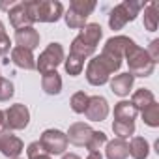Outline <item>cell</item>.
Here are the masks:
<instances>
[{"instance_id":"obj_35","label":"cell","mask_w":159,"mask_h":159,"mask_svg":"<svg viewBox=\"0 0 159 159\" xmlns=\"http://www.w3.org/2000/svg\"><path fill=\"white\" fill-rule=\"evenodd\" d=\"M34 159H51V157H49L47 153H39V155H36Z\"/></svg>"},{"instance_id":"obj_22","label":"cell","mask_w":159,"mask_h":159,"mask_svg":"<svg viewBox=\"0 0 159 159\" xmlns=\"http://www.w3.org/2000/svg\"><path fill=\"white\" fill-rule=\"evenodd\" d=\"M153 101H155L153 94H152L150 90H146V88H140V90H137V92L133 94L131 105H133L137 111H142V109H146L148 105H152Z\"/></svg>"},{"instance_id":"obj_12","label":"cell","mask_w":159,"mask_h":159,"mask_svg":"<svg viewBox=\"0 0 159 159\" xmlns=\"http://www.w3.org/2000/svg\"><path fill=\"white\" fill-rule=\"evenodd\" d=\"M84 114H86L88 120H92V122H101V120H105L107 114H109V103H107V99L101 98V96L90 98Z\"/></svg>"},{"instance_id":"obj_8","label":"cell","mask_w":159,"mask_h":159,"mask_svg":"<svg viewBox=\"0 0 159 159\" xmlns=\"http://www.w3.org/2000/svg\"><path fill=\"white\" fill-rule=\"evenodd\" d=\"M39 146L47 155H58L67 148V137L60 129H47L39 139Z\"/></svg>"},{"instance_id":"obj_25","label":"cell","mask_w":159,"mask_h":159,"mask_svg":"<svg viewBox=\"0 0 159 159\" xmlns=\"http://www.w3.org/2000/svg\"><path fill=\"white\" fill-rule=\"evenodd\" d=\"M140 112H142V118H144L146 125H150V127H157L159 125V105L155 101L152 105H148L146 109H142Z\"/></svg>"},{"instance_id":"obj_30","label":"cell","mask_w":159,"mask_h":159,"mask_svg":"<svg viewBox=\"0 0 159 159\" xmlns=\"http://www.w3.org/2000/svg\"><path fill=\"white\" fill-rule=\"evenodd\" d=\"M10 47H11V41H10V38H8V34H6L4 23L0 21V56H4V54H8Z\"/></svg>"},{"instance_id":"obj_5","label":"cell","mask_w":159,"mask_h":159,"mask_svg":"<svg viewBox=\"0 0 159 159\" xmlns=\"http://www.w3.org/2000/svg\"><path fill=\"white\" fill-rule=\"evenodd\" d=\"M144 8L142 2H131V0H125V2L118 4L112 11H111V17H109V26L112 30H122L127 23L135 21L139 11Z\"/></svg>"},{"instance_id":"obj_32","label":"cell","mask_w":159,"mask_h":159,"mask_svg":"<svg viewBox=\"0 0 159 159\" xmlns=\"http://www.w3.org/2000/svg\"><path fill=\"white\" fill-rule=\"evenodd\" d=\"M26 153H28V159H34L36 155H39V153H43V150H41V146H39V142H32V144L28 146V150H26Z\"/></svg>"},{"instance_id":"obj_13","label":"cell","mask_w":159,"mask_h":159,"mask_svg":"<svg viewBox=\"0 0 159 159\" xmlns=\"http://www.w3.org/2000/svg\"><path fill=\"white\" fill-rule=\"evenodd\" d=\"M92 129H90V125L88 124H84V122H79V124H73L71 127H69V131H67V142H71V144H75V146H86L88 144V140H90V137H92Z\"/></svg>"},{"instance_id":"obj_34","label":"cell","mask_w":159,"mask_h":159,"mask_svg":"<svg viewBox=\"0 0 159 159\" xmlns=\"http://www.w3.org/2000/svg\"><path fill=\"white\" fill-rule=\"evenodd\" d=\"M62 159H81V157H79V155H75V153H66Z\"/></svg>"},{"instance_id":"obj_17","label":"cell","mask_w":159,"mask_h":159,"mask_svg":"<svg viewBox=\"0 0 159 159\" xmlns=\"http://www.w3.org/2000/svg\"><path fill=\"white\" fill-rule=\"evenodd\" d=\"M133 81H135V77L131 73H120V75H116L112 81H111V90L116 96L124 98V96L129 94V90L133 86Z\"/></svg>"},{"instance_id":"obj_16","label":"cell","mask_w":159,"mask_h":159,"mask_svg":"<svg viewBox=\"0 0 159 159\" xmlns=\"http://www.w3.org/2000/svg\"><path fill=\"white\" fill-rule=\"evenodd\" d=\"M11 62L17 67H23V69H36L34 54H32V51H28L25 47H13V51H11Z\"/></svg>"},{"instance_id":"obj_26","label":"cell","mask_w":159,"mask_h":159,"mask_svg":"<svg viewBox=\"0 0 159 159\" xmlns=\"http://www.w3.org/2000/svg\"><path fill=\"white\" fill-rule=\"evenodd\" d=\"M83 67H84V60L69 52V56H67V60H66V71L75 77V75H81Z\"/></svg>"},{"instance_id":"obj_4","label":"cell","mask_w":159,"mask_h":159,"mask_svg":"<svg viewBox=\"0 0 159 159\" xmlns=\"http://www.w3.org/2000/svg\"><path fill=\"white\" fill-rule=\"evenodd\" d=\"M28 8L34 23H56L64 13L62 4L54 0H34V2H28Z\"/></svg>"},{"instance_id":"obj_29","label":"cell","mask_w":159,"mask_h":159,"mask_svg":"<svg viewBox=\"0 0 159 159\" xmlns=\"http://www.w3.org/2000/svg\"><path fill=\"white\" fill-rule=\"evenodd\" d=\"M11 96H13V84L8 79L0 77V101H8Z\"/></svg>"},{"instance_id":"obj_31","label":"cell","mask_w":159,"mask_h":159,"mask_svg":"<svg viewBox=\"0 0 159 159\" xmlns=\"http://www.w3.org/2000/svg\"><path fill=\"white\" fill-rule=\"evenodd\" d=\"M148 52V56H150V60L155 64L157 60H159V39H153L152 43H150V49L146 51Z\"/></svg>"},{"instance_id":"obj_37","label":"cell","mask_w":159,"mask_h":159,"mask_svg":"<svg viewBox=\"0 0 159 159\" xmlns=\"http://www.w3.org/2000/svg\"><path fill=\"white\" fill-rule=\"evenodd\" d=\"M15 159H17V157H15Z\"/></svg>"},{"instance_id":"obj_24","label":"cell","mask_w":159,"mask_h":159,"mask_svg":"<svg viewBox=\"0 0 159 159\" xmlns=\"http://www.w3.org/2000/svg\"><path fill=\"white\" fill-rule=\"evenodd\" d=\"M112 131L114 135H118V139H127L135 133V122H129V120H114L112 124Z\"/></svg>"},{"instance_id":"obj_23","label":"cell","mask_w":159,"mask_h":159,"mask_svg":"<svg viewBox=\"0 0 159 159\" xmlns=\"http://www.w3.org/2000/svg\"><path fill=\"white\" fill-rule=\"evenodd\" d=\"M137 112H139V111H137L129 101H120V103L114 107V118H116V120H129V122H135Z\"/></svg>"},{"instance_id":"obj_10","label":"cell","mask_w":159,"mask_h":159,"mask_svg":"<svg viewBox=\"0 0 159 159\" xmlns=\"http://www.w3.org/2000/svg\"><path fill=\"white\" fill-rule=\"evenodd\" d=\"M8 15H10V21H11L13 28H17V30L34 25V19H32L28 2H15V4L10 8V13H8Z\"/></svg>"},{"instance_id":"obj_20","label":"cell","mask_w":159,"mask_h":159,"mask_svg":"<svg viewBox=\"0 0 159 159\" xmlns=\"http://www.w3.org/2000/svg\"><path fill=\"white\" fill-rule=\"evenodd\" d=\"M159 25V6L157 2H150L144 6V26L150 32H155Z\"/></svg>"},{"instance_id":"obj_14","label":"cell","mask_w":159,"mask_h":159,"mask_svg":"<svg viewBox=\"0 0 159 159\" xmlns=\"http://www.w3.org/2000/svg\"><path fill=\"white\" fill-rule=\"evenodd\" d=\"M131 43H133V39H129V38H125V36H116V38H111V39L105 43L103 52L122 62L124 52H125V49H127Z\"/></svg>"},{"instance_id":"obj_28","label":"cell","mask_w":159,"mask_h":159,"mask_svg":"<svg viewBox=\"0 0 159 159\" xmlns=\"http://www.w3.org/2000/svg\"><path fill=\"white\" fill-rule=\"evenodd\" d=\"M103 144H107V135L103 131H94L88 144H86V148H88V152H99V148Z\"/></svg>"},{"instance_id":"obj_27","label":"cell","mask_w":159,"mask_h":159,"mask_svg":"<svg viewBox=\"0 0 159 159\" xmlns=\"http://www.w3.org/2000/svg\"><path fill=\"white\" fill-rule=\"evenodd\" d=\"M88 96L84 94V92H77V94H73V98H71V109L77 112V114H84V111H86V107H88Z\"/></svg>"},{"instance_id":"obj_36","label":"cell","mask_w":159,"mask_h":159,"mask_svg":"<svg viewBox=\"0 0 159 159\" xmlns=\"http://www.w3.org/2000/svg\"><path fill=\"white\" fill-rule=\"evenodd\" d=\"M2 124H4V112L0 111V125H2Z\"/></svg>"},{"instance_id":"obj_21","label":"cell","mask_w":159,"mask_h":159,"mask_svg":"<svg viewBox=\"0 0 159 159\" xmlns=\"http://www.w3.org/2000/svg\"><path fill=\"white\" fill-rule=\"evenodd\" d=\"M129 153L133 159H146L150 153V146L146 142V139L142 137H133L131 144H129Z\"/></svg>"},{"instance_id":"obj_33","label":"cell","mask_w":159,"mask_h":159,"mask_svg":"<svg viewBox=\"0 0 159 159\" xmlns=\"http://www.w3.org/2000/svg\"><path fill=\"white\" fill-rule=\"evenodd\" d=\"M86 159H103V155H101V153H99V152H90V153H88V157H86Z\"/></svg>"},{"instance_id":"obj_9","label":"cell","mask_w":159,"mask_h":159,"mask_svg":"<svg viewBox=\"0 0 159 159\" xmlns=\"http://www.w3.org/2000/svg\"><path fill=\"white\" fill-rule=\"evenodd\" d=\"M30 120V111L23 105V103H15L11 105L6 112H4V124L8 125L6 129H25L28 125Z\"/></svg>"},{"instance_id":"obj_3","label":"cell","mask_w":159,"mask_h":159,"mask_svg":"<svg viewBox=\"0 0 159 159\" xmlns=\"http://www.w3.org/2000/svg\"><path fill=\"white\" fill-rule=\"evenodd\" d=\"M124 56L127 58V64H129V71L133 77H150L153 73V67L155 64L150 60L148 52L144 49H140L135 41L125 49Z\"/></svg>"},{"instance_id":"obj_19","label":"cell","mask_w":159,"mask_h":159,"mask_svg":"<svg viewBox=\"0 0 159 159\" xmlns=\"http://www.w3.org/2000/svg\"><path fill=\"white\" fill-rule=\"evenodd\" d=\"M41 86L47 94H60L62 92V79L56 71H49V73H43V79H41Z\"/></svg>"},{"instance_id":"obj_15","label":"cell","mask_w":159,"mask_h":159,"mask_svg":"<svg viewBox=\"0 0 159 159\" xmlns=\"http://www.w3.org/2000/svg\"><path fill=\"white\" fill-rule=\"evenodd\" d=\"M15 41H17V47H25L28 51H34L39 45V34L32 26H26V28H21L15 32Z\"/></svg>"},{"instance_id":"obj_2","label":"cell","mask_w":159,"mask_h":159,"mask_svg":"<svg viewBox=\"0 0 159 159\" xmlns=\"http://www.w3.org/2000/svg\"><path fill=\"white\" fill-rule=\"evenodd\" d=\"M120 66H122L120 60H116V58H112V56L101 52L99 56L92 58L90 64H88V67H86V79H88V83L94 84V86L105 84V83L109 81L111 73L116 71Z\"/></svg>"},{"instance_id":"obj_6","label":"cell","mask_w":159,"mask_h":159,"mask_svg":"<svg viewBox=\"0 0 159 159\" xmlns=\"http://www.w3.org/2000/svg\"><path fill=\"white\" fill-rule=\"evenodd\" d=\"M96 10L94 0H73L69 4V10L66 11V25L69 28H84L88 15Z\"/></svg>"},{"instance_id":"obj_7","label":"cell","mask_w":159,"mask_h":159,"mask_svg":"<svg viewBox=\"0 0 159 159\" xmlns=\"http://www.w3.org/2000/svg\"><path fill=\"white\" fill-rule=\"evenodd\" d=\"M64 60V49L60 43H49V47L39 54L38 62H36V69H39V73H49V71H56V67L62 64Z\"/></svg>"},{"instance_id":"obj_18","label":"cell","mask_w":159,"mask_h":159,"mask_svg":"<svg viewBox=\"0 0 159 159\" xmlns=\"http://www.w3.org/2000/svg\"><path fill=\"white\" fill-rule=\"evenodd\" d=\"M129 155V144L122 139H114L107 142V157L109 159H127Z\"/></svg>"},{"instance_id":"obj_11","label":"cell","mask_w":159,"mask_h":159,"mask_svg":"<svg viewBox=\"0 0 159 159\" xmlns=\"http://www.w3.org/2000/svg\"><path fill=\"white\" fill-rule=\"evenodd\" d=\"M0 152L6 157L15 159L21 152H23V142L19 137H15L10 129H2L0 131Z\"/></svg>"},{"instance_id":"obj_1","label":"cell","mask_w":159,"mask_h":159,"mask_svg":"<svg viewBox=\"0 0 159 159\" xmlns=\"http://www.w3.org/2000/svg\"><path fill=\"white\" fill-rule=\"evenodd\" d=\"M101 36H103V30H101V26L98 23L86 25L84 28H81V34L73 39V43H71V54L83 58V60L88 58V56H92L96 52V47H98Z\"/></svg>"}]
</instances>
